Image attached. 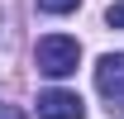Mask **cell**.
I'll use <instances>...</instances> for the list:
<instances>
[{
	"instance_id": "7a4b0ae2",
	"label": "cell",
	"mask_w": 124,
	"mask_h": 119,
	"mask_svg": "<svg viewBox=\"0 0 124 119\" xmlns=\"http://www.w3.org/2000/svg\"><path fill=\"white\" fill-rule=\"evenodd\" d=\"M38 114L43 119H86V105H81L77 90H43L38 95Z\"/></svg>"
},
{
	"instance_id": "8992f818",
	"label": "cell",
	"mask_w": 124,
	"mask_h": 119,
	"mask_svg": "<svg viewBox=\"0 0 124 119\" xmlns=\"http://www.w3.org/2000/svg\"><path fill=\"white\" fill-rule=\"evenodd\" d=\"M0 119H24V110H15V105H5V110H0Z\"/></svg>"
},
{
	"instance_id": "3957f363",
	"label": "cell",
	"mask_w": 124,
	"mask_h": 119,
	"mask_svg": "<svg viewBox=\"0 0 124 119\" xmlns=\"http://www.w3.org/2000/svg\"><path fill=\"white\" fill-rule=\"evenodd\" d=\"M95 86L105 100H124V52H105L95 62Z\"/></svg>"
},
{
	"instance_id": "277c9868",
	"label": "cell",
	"mask_w": 124,
	"mask_h": 119,
	"mask_svg": "<svg viewBox=\"0 0 124 119\" xmlns=\"http://www.w3.org/2000/svg\"><path fill=\"white\" fill-rule=\"evenodd\" d=\"M77 5H81V0H38V10H43V15H72Z\"/></svg>"
},
{
	"instance_id": "5b68a950",
	"label": "cell",
	"mask_w": 124,
	"mask_h": 119,
	"mask_svg": "<svg viewBox=\"0 0 124 119\" xmlns=\"http://www.w3.org/2000/svg\"><path fill=\"white\" fill-rule=\"evenodd\" d=\"M105 24L110 29H124V0H115V5L105 10Z\"/></svg>"
},
{
	"instance_id": "6da1fadb",
	"label": "cell",
	"mask_w": 124,
	"mask_h": 119,
	"mask_svg": "<svg viewBox=\"0 0 124 119\" xmlns=\"http://www.w3.org/2000/svg\"><path fill=\"white\" fill-rule=\"evenodd\" d=\"M33 62H38L43 76H72L77 62H81V43L67 38V33H48V38H38V48H33Z\"/></svg>"
}]
</instances>
